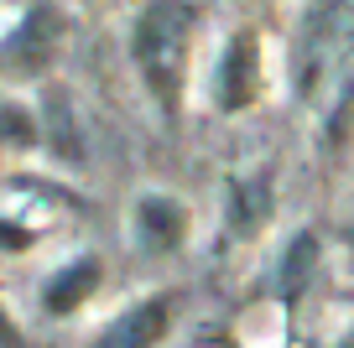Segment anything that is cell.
<instances>
[{
    "label": "cell",
    "mask_w": 354,
    "mask_h": 348,
    "mask_svg": "<svg viewBox=\"0 0 354 348\" xmlns=\"http://www.w3.org/2000/svg\"><path fill=\"white\" fill-rule=\"evenodd\" d=\"M0 141H16V146H32L37 141L32 120H26L21 109H0Z\"/></svg>",
    "instance_id": "obj_9"
},
{
    "label": "cell",
    "mask_w": 354,
    "mask_h": 348,
    "mask_svg": "<svg viewBox=\"0 0 354 348\" xmlns=\"http://www.w3.org/2000/svg\"><path fill=\"white\" fill-rule=\"evenodd\" d=\"M57 42H63V21H57V11L53 6H42V0H37L32 11H26V21L16 26V37L6 47H0V68H6V73H42L47 63H53V52H57Z\"/></svg>",
    "instance_id": "obj_2"
},
{
    "label": "cell",
    "mask_w": 354,
    "mask_h": 348,
    "mask_svg": "<svg viewBox=\"0 0 354 348\" xmlns=\"http://www.w3.org/2000/svg\"><path fill=\"white\" fill-rule=\"evenodd\" d=\"M136 229H141V244L172 250V244L183 240L188 218H183V208H177L172 197H141V203H136Z\"/></svg>",
    "instance_id": "obj_5"
},
{
    "label": "cell",
    "mask_w": 354,
    "mask_h": 348,
    "mask_svg": "<svg viewBox=\"0 0 354 348\" xmlns=\"http://www.w3.org/2000/svg\"><path fill=\"white\" fill-rule=\"evenodd\" d=\"M0 244H26V234L21 229H0Z\"/></svg>",
    "instance_id": "obj_11"
},
{
    "label": "cell",
    "mask_w": 354,
    "mask_h": 348,
    "mask_svg": "<svg viewBox=\"0 0 354 348\" xmlns=\"http://www.w3.org/2000/svg\"><path fill=\"white\" fill-rule=\"evenodd\" d=\"M344 348H354V338H344Z\"/></svg>",
    "instance_id": "obj_12"
},
{
    "label": "cell",
    "mask_w": 354,
    "mask_h": 348,
    "mask_svg": "<svg viewBox=\"0 0 354 348\" xmlns=\"http://www.w3.org/2000/svg\"><path fill=\"white\" fill-rule=\"evenodd\" d=\"M167 302L172 296H151V302L131 307L120 322L104 327V338L94 348H156L162 343V327H167Z\"/></svg>",
    "instance_id": "obj_4"
},
{
    "label": "cell",
    "mask_w": 354,
    "mask_h": 348,
    "mask_svg": "<svg viewBox=\"0 0 354 348\" xmlns=\"http://www.w3.org/2000/svg\"><path fill=\"white\" fill-rule=\"evenodd\" d=\"M261 94V52H255V32H240L219 63V109H245Z\"/></svg>",
    "instance_id": "obj_3"
},
{
    "label": "cell",
    "mask_w": 354,
    "mask_h": 348,
    "mask_svg": "<svg viewBox=\"0 0 354 348\" xmlns=\"http://www.w3.org/2000/svg\"><path fill=\"white\" fill-rule=\"evenodd\" d=\"M47 120H53V146H57V151H63V156H84V146H78V135H73V109H68L63 88L47 99Z\"/></svg>",
    "instance_id": "obj_8"
},
{
    "label": "cell",
    "mask_w": 354,
    "mask_h": 348,
    "mask_svg": "<svg viewBox=\"0 0 354 348\" xmlns=\"http://www.w3.org/2000/svg\"><path fill=\"white\" fill-rule=\"evenodd\" d=\"M0 348H21V333H16V322L6 312H0Z\"/></svg>",
    "instance_id": "obj_10"
},
{
    "label": "cell",
    "mask_w": 354,
    "mask_h": 348,
    "mask_svg": "<svg viewBox=\"0 0 354 348\" xmlns=\"http://www.w3.org/2000/svg\"><path fill=\"white\" fill-rule=\"evenodd\" d=\"M188 42H193V6H183V0H156L136 21V63L162 104H172L183 88Z\"/></svg>",
    "instance_id": "obj_1"
},
{
    "label": "cell",
    "mask_w": 354,
    "mask_h": 348,
    "mask_svg": "<svg viewBox=\"0 0 354 348\" xmlns=\"http://www.w3.org/2000/svg\"><path fill=\"white\" fill-rule=\"evenodd\" d=\"M313 260H318V240H313V234H297L287 260H281V302H297L302 296V286H308V276H313Z\"/></svg>",
    "instance_id": "obj_7"
},
{
    "label": "cell",
    "mask_w": 354,
    "mask_h": 348,
    "mask_svg": "<svg viewBox=\"0 0 354 348\" xmlns=\"http://www.w3.org/2000/svg\"><path fill=\"white\" fill-rule=\"evenodd\" d=\"M94 286H100V260H73L68 271H57L53 281H47V312H73V307H84L88 296H94Z\"/></svg>",
    "instance_id": "obj_6"
}]
</instances>
